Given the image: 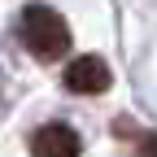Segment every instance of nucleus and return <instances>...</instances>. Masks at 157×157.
Returning a JSON list of instances; mask_svg holds the SVG:
<instances>
[{
  "label": "nucleus",
  "instance_id": "4",
  "mask_svg": "<svg viewBox=\"0 0 157 157\" xmlns=\"http://www.w3.org/2000/svg\"><path fill=\"white\" fill-rule=\"evenodd\" d=\"M135 157H157V131H144L140 135V153Z\"/></svg>",
  "mask_w": 157,
  "mask_h": 157
},
{
  "label": "nucleus",
  "instance_id": "2",
  "mask_svg": "<svg viewBox=\"0 0 157 157\" xmlns=\"http://www.w3.org/2000/svg\"><path fill=\"white\" fill-rule=\"evenodd\" d=\"M61 83H66L74 96H101V92H109L113 74H109V66H105V57L83 52V57H74V61L66 66V78H61Z\"/></svg>",
  "mask_w": 157,
  "mask_h": 157
},
{
  "label": "nucleus",
  "instance_id": "1",
  "mask_svg": "<svg viewBox=\"0 0 157 157\" xmlns=\"http://www.w3.org/2000/svg\"><path fill=\"white\" fill-rule=\"evenodd\" d=\"M22 44L39 61H57L70 52V26L52 5H26L22 9Z\"/></svg>",
  "mask_w": 157,
  "mask_h": 157
},
{
  "label": "nucleus",
  "instance_id": "3",
  "mask_svg": "<svg viewBox=\"0 0 157 157\" xmlns=\"http://www.w3.org/2000/svg\"><path fill=\"white\" fill-rule=\"evenodd\" d=\"M78 153H83V140L66 122H48L31 135V157H78Z\"/></svg>",
  "mask_w": 157,
  "mask_h": 157
}]
</instances>
